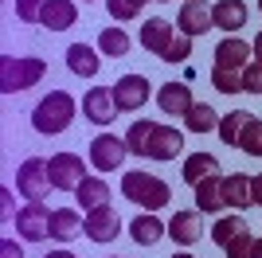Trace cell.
Wrapping results in <instances>:
<instances>
[{
	"label": "cell",
	"mask_w": 262,
	"mask_h": 258,
	"mask_svg": "<svg viewBox=\"0 0 262 258\" xmlns=\"http://www.w3.org/2000/svg\"><path fill=\"white\" fill-rule=\"evenodd\" d=\"M75 94H67V90H51L47 98H39L32 110V129L39 137H59L63 129H71L75 121Z\"/></svg>",
	"instance_id": "obj_1"
},
{
	"label": "cell",
	"mask_w": 262,
	"mask_h": 258,
	"mask_svg": "<svg viewBox=\"0 0 262 258\" xmlns=\"http://www.w3.org/2000/svg\"><path fill=\"white\" fill-rule=\"evenodd\" d=\"M121 196L133 200L141 211H161V207H168V200H172V188H168L161 176H153V172H125V176H121Z\"/></svg>",
	"instance_id": "obj_2"
},
{
	"label": "cell",
	"mask_w": 262,
	"mask_h": 258,
	"mask_svg": "<svg viewBox=\"0 0 262 258\" xmlns=\"http://www.w3.org/2000/svg\"><path fill=\"white\" fill-rule=\"evenodd\" d=\"M47 63L39 55H4L0 59V94H20V90H32L39 78H43Z\"/></svg>",
	"instance_id": "obj_3"
},
{
	"label": "cell",
	"mask_w": 262,
	"mask_h": 258,
	"mask_svg": "<svg viewBox=\"0 0 262 258\" xmlns=\"http://www.w3.org/2000/svg\"><path fill=\"white\" fill-rule=\"evenodd\" d=\"M47 176H51L55 192H75L86 180V161L78 153H55V157H47Z\"/></svg>",
	"instance_id": "obj_4"
},
{
	"label": "cell",
	"mask_w": 262,
	"mask_h": 258,
	"mask_svg": "<svg viewBox=\"0 0 262 258\" xmlns=\"http://www.w3.org/2000/svg\"><path fill=\"white\" fill-rule=\"evenodd\" d=\"M47 188H51V176H47V161L43 157H28V161L16 168V192L32 204H43Z\"/></svg>",
	"instance_id": "obj_5"
},
{
	"label": "cell",
	"mask_w": 262,
	"mask_h": 258,
	"mask_svg": "<svg viewBox=\"0 0 262 258\" xmlns=\"http://www.w3.org/2000/svg\"><path fill=\"white\" fill-rule=\"evenodd\" d=\"M125 153H129L125 137H114V133H98V137L90 141V149H86V161L94 164L98 172H114V168H121Z\"/></svg>",
	"instance_id": "obj_6"
},
{
	"label": "cell",
	"mask_w": 262,
	"mask_h": 258,
	"mask_svg": "<svg viewBox=\"0 0 262 258\" xmlns=\"http://www.w3.org/2000/svg\"><path fill=\"white\" fill-rule=\"evenodd\" d=\"M82 235H86L90 243H114V239L121 235V219H118V211H114L110 204L90 207V211L82 215Z\"/></svg>",
	"instance_id": "obj_7"
},
{
	"label": "cell",
	"mask_w": 262,
	"mask_h": 258,
	"mask_svg": "<svg viewBox=\"0 0 262 258\" xmlns=\"http://www.w3.org/2000/svg\"><path fill=\"white\" fill-rule=\"evenodd\" d=\"M118 114L121 110H118V98H114L110 86H90L86 94H82V118L90 125H114Z\"/></svg>",
	"instance_id": "obj_8"
},
{
	"label": "cell",
	"mask_w": 262,
	"mask_h": 258,
	"mask_svg": "<svg viewBox=\"0 0 262 258\" xmlns=\"http://www.w3.org/2000/svg\"><path fill=\"white\" fill-rule=\"evenodd\" d=\"M16 231H20V239H28V243H39V239H51V211H47V204H28L16 211Z\"/></svg>",
	"instance_id": "obj_9"
},
{
	"label": "cell",
	"mask_w": 262,
	"mask_h": 258,
	"mask_svg": "<svg viewBox=\"0 0 262 258\" xmlns=\"http://www.w3.org/2000/svg\"><path fill=\"white\" fill-rule=\"evenodd\" d=\"M114 98H118V110L133 114V110H141L149 98H153V82L145 75H121L114 82Z\"/></svg>",
	"instance_id": "obj_10"
},
{
	"label": "cell",
	"mask_w": 262,
	"mask_h": 258,
	"mask_svg": "<svg viewBox=\"0 0 262 258\" xmlns=\"http://www.w3.org/2000/svg\"><path fill=\"white\" fill-rule=\"evenodd\" d=\"M215 24H211V4H204V0H184L180 4V12H176V32L184 35H208Z\"/></svg>",
	"instance_id": "obj_11"
},
{
	"label": "cell",
	"mask_w": 262,
	"mask_h": 258,
	"mask_svg": "<svg viewBox=\"0 0 262 258\" xmlns=\"http://www.w3.org/2000/svg\"><path fill=\"white\" fill-rule=\"evenodd\" d=\"M180 153H184V129H172V125H161V121H157V133H153V141H149V157H145V161L172 164Z\"/></svg>",
	"instance_id": "obj_12"
},
{
	"label": "cell",
	"mask_w": 262,
	"mask_h": 258,
	"mask_svg": "<svg viewBox=\"0 0 262 258\" xmlns=\"http://www.w3.org/2000/svg\"><path fill=\"white\" fill-rule=\"evenodd\" d=\"M254 59L251 43L239 39V35H223L215 43V67H227V71H243V67Z\"/></svg>",
	"instance_id": "obj_13"
},
{
	"label": "cell",
	"mask_w": 262,
	"mask_h": 258,
	"mask_svg": "<svg viewBox=\"0 0 262 258\" xmlns=\"http://www.w3.org/2000/svg\"><path fill=\"white\" fill-rule=\"evenodd\" d=\"M247 16H251V12H247L243 0H215V4H211V24L227 35L243 32V28H247Z\"/></svg>",
	"instance_id": "obj_14"
},
{
	"label": "cell",
	"mask_w": 262,
	"mask_h": 258,
	"mask_svg": "<svg viewBox=\"0 0 262 258\" xmlns=\"http://www.w3.org/2000/svg\"><path fill=\"white\" fill-rule=\"evenodd\" d=\"M157 106H161L168 118H184L188 110L196 106V98H192V90H188L184 82H164L161 90H157Z\"/></svg>",
	"instance_id": "obj_15"
},
{
	"label": "cell",
	"mask_w": 262,
	"mask_h": 258,
	"mask_svg": "<svg viewBox=\"0 0 262 258\" xmlns=\"http://www.w3.org/2000/svg\"><path fill=\"white\" fill-rule=\"evenodd\" d=\"M223 200H227V207H235V211H247V207L254 204V176H247V172L223 176Z\"/></svg>",
	"instance_id": "obj_16"
},
{
	"label": "cell",
	"mask_w": 262,
	"mask_h": 258,
	"mask_svg": "<svg viewBox=\"0 0 262 258\" xmlns=\"http://www.w3.org/2000/svg\"><path fill=\"white\" fill-rule=\"evenodd\" d=\"M200 215H204V211H172V219H168V235H172L176 247H192V243H200V235H204Z\"/></svg>",
	"instance_id": "obj_17"
},
{
	"label": "cell",
	"mask_w": 262,
	"mask_h": 258,
	"mask_svg": "<svg viewBox=\"0 0 262 258\" xmlns=\"http://www.w3.org/2000/svg\"><path fill=\"white\" fill-rule=\"evenodd\" d=\"M129 235H133L137 247H153V243H161V239L168 235V223L157 219L153 211H137V219L129 223Z\"/></svg>",
	"instance_id": "obj_18"
},
{
	"label": "cell",
	"mask_w": 262,
	"mask_h": 258,
	"mask_svg": "<svg viewBox=\"0 0 262 258\" xmlns=\"http://www.w3.org/2000/svg\"><path fill=\"white\" fill-rule=\"evenodd\" d=\"M192 196H196V211H208V215L223 211V207H227V200H223V172H215V176H208V180H200Z\"/></svg>",
	"instance_id": "obj_19"
},
{
	"label": "cell",
	"mask_w": 262,
	"mask_h": 258,
	"mask_svg": "<svg viewBox=\"0 0 262 258\" xmlns=\"http://www.w3.org/2000/svg\"><path fill=\"white\" fill-rule=\"evenodd\" d=\"M78 20V4L75 0H47V8H43V28L47 32H71Z\"/></svg>",
	"instance_id": "obj_20"
},
{
	"label": "cell",
	"mask_w": 262,
	"mask_h": 258,
	"mask_svg": "<svg viewBox=\"0 0 262 258\" xmlns=\"http://www.w3.org/2000/svg\"><path fill=\"white\" fill-rule=\"evenodd\" d=\"M98 59H102V51H94L86 43H71V47H67V71H71V75L94 78L98 75Z\"/></svg>",
	"instance_id": "obj_21"
},
{
	"label": "cell",
	"mask_w": 262,
	"mask_h": 258,
	"mask_svg": "<svg viewBox=\"0 0 262 258\" xmlns=\"http://www.w3.org/2000/svg\"><path fill=\"white\" fill-rule=\"evenodd\" d=\"M172 24L168 20H161V16H153V20H145L141 24V47L145 51H153V55H161L168 43H172Z\"/></svg>",
	"instance_id": "obj_22"
},
{
	"label": "cell",
	"mask_w": 262,
	"mask_h": 258,
	"mask_svg": "<svg viewBox=\"0 0 262 258\" xmlns=\"http://www.w3.org/2000/svg\"><path fill=\"white\" fill-rule=\"evenodd\" d=\"M219 172V161L211 157V153H192L184 161V168H180V176H184V184H192L196 188L200 180H208V176H215Z\"/></svg>",
	"instance_id": "obj_23"
},
{
	"label": "cell",
	"mask_w": 262,
	"mask_h": 258,
	"mask_svg": "<svg viewBox=\"0 0 262 258\" xmlns=\"http://www.w3.org/2000/svg\"><path fill=\"white\" fill-rule=\"evenodd\" d=\"M251 118H254V114H247V110H231V114H223L215 137L223 141V145H231V149H239V137H243V129H247Z\"/></svg>",
	"instance_id": "obj_24"
},
{
	"label": "cell",
	"mask_w": 262,
	"mask_h": 258,
	"mask_svg": "<svg viewBox=\"0 0 262 258\" xmlns=\"http://www.w3.org/2000/svg\"><path fill=\"white\" fill-rule=\"evenodd\" d=\"M215 129H219V114L208 102H196L184 114V133H215Z\"/></svg>",
	"instance_id": "obj_25"
},
{
	"label": "cell",
	"mask_w": 262,
	"mask_h": 258,
	"mask_svg": "<svg viewBox=\"0 0 262 258\" xmlns=\"http://www.w3.org/2000/svg\"><path fill=\"white\" fill-rule=\"evenodd\" d=\"M78 227H82V219H78L75 207H55L51 211V239L55 243H71L78 235Z\"/></svg>",
	"instance_id": "obj_26"
},
{
	"label": "cell",
	"mask_w": 262,
	"mask_h": 258,
	"mask_svg": "<svg viewBox=\"0 0 262 258\" xmlns=\"http://www.w3.org/2000/svg\"><path fill=\"white\" fill-rule=\"evenodd\" d=\"M75 196H78V207L90 211V207H98V204H110V184L102 180V176H86V180L75 188Z\"/></svg>",
	"instance_id": "obj_27"
},
{
	"label": "cell",
	"mask_w": 262,
	"mask_h": 258,
	"mask_svg": "<svg viewBox=\"0 0 262 258\" xmlns=\"http://www.w3.org/2000/svg\"><path fill=\"white\" fill-rule=\"evenodd\" d=\"M98 51L106 55V59H121V55H129L133 51V39L125 28H102L98 35Z\"/></svg>",
	"instance_id": "obj_28"
},
{
	"label": "cell",
	"mask_w": 262,
	"mask_h": 258,
	"mask_svg": "<svg viewBox=\"0 0 262 258\" xmlns=\"http://www.w3.org/2000/svg\"><path fill=\"white\" fill-rule=\"evenodd\" d=\"M153 133H157V121H145V118H137L129 129H125V145H129L133 157H149V141H153Z\"/></svg>",
	"instance_id": "obj_29"
},
{
	"label": "cell",
	"mask_w": 262,
	"mask_h": 258,
	"mask_svg": "<svg viewBox=\"0 0 262 258\" xmlns=\"http://www.w3.org/2000/svg\"><path fill=\"white\" fill-rule=\"evenodd\" d=\"M243 231H247V219H243V211L223 215V219H215V223H211V243H215V247H227L231 239H239Z\"/></svg>",
	"instance_id": "obj_30"
},
{
	"label": "cell",
	"mask_w": 262,
	"mask_h": 258,
	"mask_svg": "<svg viewBox=\"0 0 262 258\" xmlns=\"http://www.w3.org/2000/svg\"><path fill=\"white\" fill-rule=\"evenodd\" d=\"M211 86L219 94H239L243 90V71H227V67H211Z\"/></svg>",
	"instance_id": "obj_31"
},
{
	"label": "cell",
	"mask_w": 262,
	"mask_h": 258,
	"mask_svg": "<svg viewBox=\"0 0 262 258\" xmlns=\"http://www.w3.org/2000/svg\"><path fill=\"white\" fill-rule=\"evenodd\" d=\"M188 55H192V35H184V32H176L172 35V43L161 51V59L168 67H176V63H188Z\"/></svg>",
	"instance_id": "obj_32"
},
{
	"label": "cell",
	"mask_w": 262,
	"mask_h": 258,
	"mask_svg": "<svg viewBox=\"0 0 262 258\" xmlns=\"http://www.w3.org/2000/svg\"><path fill=\"white\" fill-rule=\"evenodd\" d=\"M239 149L251 153V157H262V121L258 118L247 121V129H243V137H239Z\"/></svg>",
	"instance_id": "obj_33"
},
{
	"label": "cell",
	"mask_w": 262,
	"mask_h": 258,
	"mask_svg": "<svg viewBox=\"0 0 262 258\" xmlns=\"http://www.w3.org/2000/svg\"><path fill=\"white\" fill-rule=\"evenodd\" d=\"M47 0H16V20L20 24H39L43 20Z\"/></svg>",
	"instance_id": "obj_34"
},
{
	"label": "cell",
	"mask_w": 262,
	"mask_h": 258,
	"mask_svg": "<svg viewBox=\"0 0 262 258\" xmlns=\"http://www.w3.org/2000/svg\"><path fill=\"white\" fill-rule=\"evenodd\" d=\"M141 4L145 0H106V8L114 20H137L141 16Z\"/></svg>",
	"instance_id": "obj_35"
},
{
	"label": "cell",
	"mask_w": 262,
	"mask_h": 258,
	"mask_svg": "<svg viewBox=\"0 0 262 258\" xmlns=\"http://www.w3.org/2000/svg\"><path fill=\"white\" fill-rule=\"evenodd\" d=\"M223 250H227V258H254V235H251V227H247L239 239H231Z\"/></svg>",
	"instance_id": "obj_36"
},
{
	"label": "cell",
	"mask_w": 262,
	"mask_h": 258,
	"mask_svg": "<svg viewBox=\"0 0 262 258\" xmlns=\"http://www.w3.org/2000/svg\"><path fill=\"white\" fill-rule=\"evenodd\" d=\"M243 90L247 94H262V63L251 59V63L243 67Z\"/></svg>",
	"instance_id": "obj_37"
},
{
	"label": "cell",
	"mask_w": 262,
	"mask_h": 258,
	"mask_svg": "<svg viewBox=\"0 0 262 258\" xmlns=\"http://www.w3.org/2000/svg\"><path fill=\"white\" fill-rule=\"evenodd\" d=\"M0 258H24L20 243H16V239H4V243H0Z\"/></svg>",
	"instance_id": "obj_38"
},
{
	"label": "cell",
	"mask_w": 262,
	"mask_h": 258,
	"mask_svg": "<svg viewBox=\"0 0 262 258\" xmlns=\"http://www.w3.org/2000/svg\"><path fill=\"white\" fill-rule=\"evenodd\" d=\"M0 204H4V215H12V188H0Z\"/></svg>",
	"instance_id": "obj_39"
},
{
	"label": "cell",
	"mask_w": 262,
	"mask_h": 258,
	"mask_svg": "<svg viewBox=\"0 0 262 258\" xmlns=\"http://www.w3.org/2000/svg\"><path fill=\"white\" fill-rule=\"evenodd\" d=\"M254 207H262V172L254 176Z\"/></svg>",
	"instance_id": "obj_40"
},
{
	"label": "cell",
	"mask_w": 262,
	"mask_h": 258,
	"mask_svg": "<svg viewBox=\"0 0 262 258\" xmlns=\"http://www.w3.org/2000/svg\"><path fill=\"white\" fill-rule=\"evenodd\" d=\"M251 51H254V59H258V63H262V32H258V35H254V39H251Z\"/></svg>",
	"instance_id": "obj_41"
},
{
	"label": "cell",
	"mask_w": 262,
	"mask_h": 258,
	"mask_svg": "<svg viewBox=\"0 0 262 258\" xmlns=\"http://www.w3.org/2000/svg\"><path fill=\"white\" fill-rule=\"evenodd\" d=\"M47 258H78V254H71V250H51Z\"/></svg>",
	"instance_id": "obj_42"
},
{
	"label": "cell",
	"mask_w": 262,
	"mask_h": 258,
	"mask_svg": "<svg viewBox=\"0 0 262 258\" xmlns=\"http://www.w3.org/2000/svg\"><path fill=\"white\" fill-rule=\"evenodd\" d=\"M254 258H262V239H254Z\"/></svg>",
	"instance_id": "obj_43"
},
{
	"label": "cell",
	"mask_w": 262,
	"mask_h": 258,
	"mask_svg": "<svg viewBox=\"0 0 262 258\" xmlns=\"http://www.w3.org/2000/svg\"><path fill=\"white\" fill-rule=\"evenodd\" d=\"M172 258H196V254H172Z\"/></svg>",
	"instance_id": "obj_44"
},
{
	"label": "cell",
	"mask_w": 262,
	"mask_h": 258,
	"mask_svg": "<svg viewBox=\"0 0 262 258\" xmlns=\"http://www.w3.org/2000/svg\"><path fill=\"white\" fill-rule=\"evenodd\" d=\"M258 12H262V0H258Z\"/></svg>",
	"instance_id": "obj_45"
},
{
	"label": "cell",
	"mask_w": 262,
	"mask_h": 258,
	"mask_svg": "<svg viewBox=\"0 0 262 258\" xmlns=\"http://www.w3.org/2000/svg\"><path fill=\"white\" fill-rule=\"evenodd\" d=\"M161 4H164V0H161Z\"/></svg>",
	"instance_id": "obj_46"
}]
</instances>
